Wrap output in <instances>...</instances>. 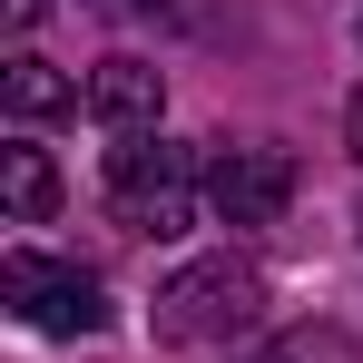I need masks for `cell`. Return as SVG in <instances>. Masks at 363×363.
<instances>
[{
	"mask_svg": "<svg viewBox=\"0 0 363 363\" xmlns=\"http://www.w3.org/2000/svg\"><path fill=\"white\" fill-rule=\"evenodd\" d=\"M255 304H265V275L236 265V255H206V265H186L167 295L147 304V334L157 344H236L245 324H255Z\"/></svg>",
	"mask_w": 363,
	"mask_h": 363,
	"instance_id": "1",
	"label": "cell"
},
{
	"mask_svg": "<svg viewBox=\"0 0 363 363\" xmlns=\"http://www.w3.org/2000/svg\"><path fill=\"white\" fill-rule=\"evenodd\" d=\"M255 363H354V334H344V324H304L285 344H265Z\"/></svg>",
	"mask_w": 363,
	"mask_h": 363,
	"instance_id": "8",
	"label": "cell"
},
{
	"mask_svg": "<svg viewBox=\"0 0 363 363\" xmlns=\"http://www.w3.org/2000/svg\"><path fill=\"white\" fill-rule=\"evenodd\" d=\"M354 30H363V20H354Z\"/></svg>",
	"mask_w": 363,
	"mask_h": 363,
	"instance_id": "11",
	"label": "cell"
},
{
	"mask_svg": "<svg viewBox=\"0 0 363 363\" xmlns=\"http://www.w3.org/2000/svg\"><path fill=\"white\" fill-rule=\"evenodd\" d=\"M108 206H118L128 236H186L196 157H186L177 138H128V147H108Z\"/></svg>",
	"mask_w": 363,
	"mask_h": 363,
	"instance_id": "2",
	"label": "cell"
},
{
	"mask_svg": "<svg viewBox=\"0 0 363 363\" xmlns=\"http://www.w3.org/2000/svg\"><path fill=\"white\" fill-rule=\"evenodd\" d=\"M0 196H10V216H20V226H50V206H60L50 157H40V147H0Z\"/></svg>",
	"mask_w": 363,
	"mask_h": 363,
	"instance_id": "7",
	"label": "cell"
},
{
	"mask_svg": "<svg viewBox=\"0 0 363 363\" xmlns=\"http://www.w3.org/2000/svg\"><path fill=\"white\" fill-rule=\"evenodd\" d=\"M30 20H40V0H10V30H30Z\"/></svg>",
	"mask_w": 363,
	"mask_h": 363,
	"instance_id": "10",
	"label": "cell"
},
{
	"mask_svg": "<svg viewBox=\"0 0 363 363\" xmlns=\"http://www.w3.org/2000/svg\"><path fill=\"white\" fill-rule=\"evenodd\" d=\"M157 108H167V79L147 60H99L89 69V118H108V128H157Z\"/></svg>",
	"mask_w": 363,
	"mask_h": 363,
	"instance_id": "5",
	"label": "cell"
},
{
	"mask_svg": "<svg viewBox=\"0 0 363 363\" xmlns=\"http://www.w3.org/2000/svg\"><path fill=\"white\" fill-rule=\"evenodd\" d=\"M206 206H216V226H275L295 206V157L285 147H226L206 167Z\"/></svg>",
	"mask_w": 363,
	"mask_h": 363,
	"instance_id": "4",
	"label": "cell"
},
{
	"mask_svg": "<svg viewBox=\"0 0 363 363\" xmlns=\"http://www.w3.org/2000/svg\"><path fill=\"white\" fill-rule=\"evenodd\" d=\"M0 99H10V118H20V128H40V118H69V108H79V79L20 50V60L0 69Z\"/></svg>",
	"mask_w": 363,
	"mask_h": 363,
	"instance_id": "6",
	"label": "cell"
},
{
	"mask_svg": "<svg viewBox=\"0 0 363 363\" xmlns=\"http://www.w3.org/2000/svg\"><path fill=\"white\" fill-rule=\"evenodd\" d=\"M344 147L363 157V89H354V108H344Z\"/></svg>",
	"mask_w": 363,
	"mask_h": 363,
	"instance_id": "9",
	"label": "cell"
},
{
	"mask_svg": "<svg viewBox=\"0 0 363 363\" xmlns=\"http://www.w3.org/2000/svg\"><path fill=\"white\" fill-rule=\"evenodd\" d=\"M0 295L10 314L30 324V334H99L108 324V295H99V275H79V265H50V255H10L0 265Z\"/></svg>",
	"mask_w": 363,
	"mask_h": 363,
	"instance_id": "3",
	"label": "cell"
}]
</instances>
